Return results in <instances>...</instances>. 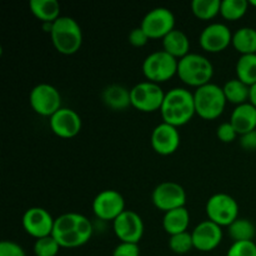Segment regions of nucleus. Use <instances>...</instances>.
I'll list each match as a JSON object with an SVG mask.
<instances>
[{"mask_svg": "<svg viewBox=\"0 0 256 256\" xmlns=\"http://www.w3.org/2000/svg\"><path fill=\"white\" fill-rule=\"evenodd\" d=\"M228 234L232 239V242H254L256 234L255 225L245 218H238L232 224L228 226Z\"/></svg>", "mask_w": 256, "mask_h": 256, "instance_id": "nucleus-26", "label": "nucleus"}, {"mask_svg": "<svg viewBox=\"0 0 256 256\" xmlns=\"http://www.w3.org/2000/svg\"><path fill=\"white\" fill-rule=\"evenodd\" d=\"M162 122L175 128L188 124L196 115L194 92L184 88H174L165 94L160 109Z\"/></svg>", "mask_w": 256, "mask_h": 256, "instance_id": "nucleus-2", "label": "nucleus"}, {"mask_svg": "<svg viewBox=\"0 0 256 256\" xmlns=\"http://www.w3.org/2000/svg\"><path fill=\"white\" fill-rule=\"evenodd\" d=\"M25 232L35 240L50 236L54 230L55 219L46 209L40 206L29 208L22 219Z\"/></svg>", "mask_w": 256, "mask_h": 256, "instance_id": "nucleus-14", "label": "nucleus"}, {"mask_svg": "<svg viewBox=\"0 0 256 256\" xmlns=\"http://www.w3.org/2000/svg\"><path fill=\"white\" fill-rule=\"evenodd\" d=\"M216 136L222 142L229 144V142H235V139H236L239 135H238L236 130H235V128L232 126V122H222V124L218 126Z\"/></svg>", "mask_w": 256, "mask_h": 256, "instance_id": "nucleus-33", "label": "nucleus"}, {"mask_svg": "<svg viewBox=\"0 0 256 256\" xmlns=\"http://www.w3.org/2000/svg\"><path fill=\"white\" fill-rule=\"evenodd\" d=\"M232 42V32L229 26L222 22H212L202 30L199 35V44L202 50L212 54L222 52Z\"/></svg>", "mask_w": 256, "mask_h": 256, "instance_id": "nucleus-15", "label": "nucleus"}, {"mask_svg": "<svg viewBox=\"0 0 256 256\" xmlns=\"http://www.w3.org/2000/svg\"><path fill=\"white\" fill-rule=\"evenodd\" d=\"M162 42V50L180 60L188 54H190V40L184 32L179 29H174L170 32Z\"/></svg>", "mask_w": 256, "mask_h": 256, "instance_id": "nucleus-21", "label": "nucleus"}, {"mask_svg": "<svg viewBox=\"0 0 256 256\" xmlns=\"http://www.w3.org/2000/svg\"><path fill=\"white\" fill-rule=\"evenodd\" d=\"M190 225V212L186 208H179V209L170 210L165 212L162 218V228L165 232L172 235L180 234V232H188Z\"/></svg>", "mask_w": 256, "mask_h": 256, "instance_id": "nucleus-22", "label": "nucleus"}, {"mask_svg": "<svg viewBox=\"0 0 256 256\" xmlns=\"http://www.w3.org/2000/svg\"><path fill=\"white\" fill-rule=\"evenodd\" d=\"M52 46L62 55H72L82 45V30L79 22L70 16H60L54 22L52 32Z\"/></svg>", "mask_w": 256, "mask_h": 256, "instance_id": "nucleus-4", "label": "nucleus"}, {"mask_svg": "<svg viewBox=\"0 0 256 256\" xmlns=\"http://www.w3.org/2000/svg\"><path fill=\"white\" fill-rule=\"evenodd\" d=\"M165 94L159 84L152 82H140L130 89L132 106L142 112H154L162 109Z\"/></svg>", "mask_w": 256, "mask_h": 256, "instance_id": "nucleus-8", "label": "nucleus"}, {"mask_svg": "<svg viewBox=\"0 0 256 256\" xmlns=\"http://www.w3.org/2000/svg\"><path fill=\"white\" fill-rule=\"evenodd\" d=\"M226 256H256V244L254 242H232Z\"/></svg>", "mask_w": 256, "mask_h": 256, "instance_id": "nucleus-32", "label": "nucleus"}, {"mask_svg": "<svg viewBox=\"0 0 256 256\" xmlns=\"http://www.w3.org/2000/svg\"><path fill=\"white\" fill-rule=\"evenodd\" d=\"M205 212L208 220L222 228H228L239 218V204L232 195L218 192L208 199Z\"/></svg>", "mask_w": 256, "mask_h": 256, "instance_id": "nucleus-7", "label": "nucleus"}, {"mask_svg": "<svg viewBox=\"0 0 256 256\" xmlns=\"http://www.w3.org/2000/svg\"><path fill=\"white\" fill-rule=\"evenodd\" d=\"M0 256H26L25 250L18 242L4 240L0 242Z\"/></svg>", "mask_w": 256, "mask_h": 256, "instance_id": "nucleus-34", "label": "nucleus"}, {"mask_svg": "<svg viewBox=\"0 0 256 256\" xmlns=\"http://www.w3.org/2000/svg\"><path fill=\"white\" fill-rule=\"evenodd\" d=\"M222 228L210 220L199 222L192 229V236L194 249L202 252H209L216 249L222 242Z\"/></svg>", "mask_w": 256, "mask_h": 256, "instance_id": "nucleus-18", "label": "nucleus"}, {"mask_svg": "<svg viewBox=\"0 0 256 256\" xmlns=\"http://www.w3.org/2000/svg\"><path fill=\"white\" fill-rule=\"evenodd\" d=\"M92 224L85 215L65 212L55 219L52 236L64 249H74L86 244L92 236Z\"/></svg>", "mask_w": 256, "mask_h": 256, "instance_id": "nucleus-1", "label": "nucleus"}, {"mask_svg": "<svg viewBox=\"0 0 256 256\" xmlns=\"http://www.w3.org/2000/svg\"><path fill=\"white\" fill-rule=\"evenodd\" d=\"M179 60L175 59L164 50L152 52L142 62V74L148 82L162 84L178 75Z\"/></svg>", "mask_w": 256, "mask_h": 256, "instance_id": "nucleus-6", "label": "nucleus"}, {"mask_svg": "<svg viewBox=\"0 0 256 256\" xmlns=\"http://www.w3.org/2000/svg\"><path fill=\"white\" fill-rule=\"evenodd\" d=\"M195 112L198 116L204 120H215L224 112L226 98L222 86L209 82L194 92Z\"/></svg>", "mask_w": 256, "mask_h": 256, "instance_id": "nucleus-5", "label": "nucleus"}, {"mask_svg": "<svg viewBox=\"0 0 256 256\" xmlns=\"http://www.w3.org/2000/svg\"><path fill=\"white\" fill-rule=\"evenodd\" d=\"M125 210L124 196L114 189L102 190L92 200V212L102 222H114Z\"/></svg>", "mask_w": 256, "mask_h": 256, "instance_id": "nucleus-12", "label": "nucleus"}, {"mask_svg": "<svg viewBox=\"0 0 256 256\" xmlns=\"http://www.w3.org/2000/svg\"><path fill=\"white\" fill-rule=\"evenodd\" d=\"M229 122L235 128L239 136L254 132L256 130V108L250 102L238 105L232 110Z\"/></svg>", "mask_w": 256, "mask_h": 256, "instance_id": "nucleus-19", "label": "nucleus"}, {"mask_svg": "<svg viewBox=\"0 0 256 256\" xmlns=\"http://www.w3.org/2000/svg\"><path fill=\"white\" fill-rule=\"evenodd\" d=\"M112 256H140L139 244L120 242L112 252Z\"/></svg>", "mask_w": 256, "mask_h": 256, "instance_id": "nucleus-36", "label": "nucleus"}, {"mask_svg": "<svg viewBox=\"0 0 256 256\" xmlns=\"http://www.w3.org/2000/svg\"><path fill=\"white\" fill-rule=\"evenodd\" d=\"M112 229L120 242L139 244L144 235V222L134 210H125L112 222Z\"/></svg>", "mask_w": 256, "mask_h": 256, "instance_id": "nucleus-13", "label": "nucleus"}, {"mask_svg": "<svg viewBox=\"0 0 256 256\" xmlns=\"http://www.w3.org/2000/svg\"><path fill=\"white\" fill-rule=\"evenodd\" d=\"M236 78L249 85L250 88L256 84V54L242 55L235 65Z\"/></svg>", "mask_w": 256, "mask_h": 256, "instance_id": "nucleus-27", "label": "nucleus"}, {"mask_svg": "<svg viewBox=\"0 0 256 256\" xmlns=\"http://www.w3.org/2000/svg\"><path fill=\"white\" fill-rule=\"evenodd\" d=\"M249 6L248 0H222L220 15L228 22H236L246 14Z\"/></svg>", "mask_w": 256, "mask_h": 256, "instance_id": "nucleus-28", "label": "nucleus"}, {"mask_svg": "<svg viewBox=\"0 0 256 256\" xmlns=\"http://www.w3.org/2000/svg\"><path fill=\"white\" fill-rule=\"evenodd\" d=\"M249 4H250V6H254V8H256V0H250Z\"/></svg>", "mask_w": 256, "mask_h": 256, "instance_id": "nucleus-39", "label": "nucleus"}, {"mask_svg": "<svg viewBox=\"0 0 256 256\" xmlns=\"http://www.w3.org/2000/svg\"><path fill=\"white\" fill-rule=\"evenodd\" d=\"M128 40H129V42L132 45V46L142 48L148 44L150 38L148 36V34L142 29V28L138 26V28H134V29L129 32Z\"/></svg>", "mask_w": 256, "mask_h": 256, "instance_id": "nucleus-35", "label": "nucleus"}, {"mask_svg": "<svg viewBox=\"0 0 256 256\" xmlns=\"http://www.w3.org/2000/svg\"><path fill=\"white\" fill-rule=\"evenodd\" d=\"M250 102L256 108V84L250 88Z\"/></svg>", "mask_w": 256, "mask_h": 256, "instance_id": "nucleus-38", "label": "nucleus"}, {"mask_svg": "<svg viewBox=\"0 0 256 256\" xmlns=\"http://www.w3.org/2000/svg\"><path fill=\"white\" fill-rule=\"evenodd\" d=\"M152 202L158 210L165 212L184 208L186 204V192L175 182H160L152 192Z\"/></svg>", "mask_w": 256, "mask_h": 256, "instance_id": "nucleus-10", "label": "nucleus"}, {"mask_svg": "<svg viewBox=\"0 0 256 256\" xmlns=\"http://www.w3.org/2000/svg\"><path fill=\"white\" fill-rule=\"evenodd\" d=\"M232 45L240 55L256 54V29L242 26L232 32Z\"/></svg>", "mask_w": 256, "mask_h": 256, "instance_id": "nucleus-24", "label": "nucleus"}, {"mask_svg": "<svg viewBox=\"0 0 256 256\" xmlns=\"http://www.w3.org/2000/svg\"><path fill=\"white\" fill-rule=\"evenodd\" d=\"M150 144L152 150L156 154L168 156L179 149L180 146V132L178 128L166 122H160L152 129L150 135Z\"/></svg>", "mask_w": 256, "mask_h": 256, "instance_id": "nucleus-17", "label": "nucleus"}, {"mask_svg": "<svg viewBox=\"0 0 256 256\" xmlns=\"http://www.w3.org/2000/svg\"><path fill=\"white\" fill-rule=\"evenodd\" d=\"M60 249H62V246H60L59 242L55 240V238L52 235L35 240V256H56Z\"/></svg>", "mask_w": 256, "mask_h": 256, "instance_id": "nucleus-31", "label": "nucleus"}, {"mask_svg": "<svg viewBox=\"0 0 256 256\" xmlns=\"http://www.w3.org/2000/svg\"><path fill=\"white\" fill-rule=\"evenodd\" d=\"M169 248L175 254H188L190 250L194 249V242H192V232H185L176 235H172L169 239Z\"/></svg>", "mask_w": 256, "mask_h": 256, "instance_id": "nucleus-30", "label": "nucleus"}, {"mask_svg": "<svg viewBox=\"0 0 256 256\" xmlns=\"http://www.w3.org/2000/svg\"><path fill=\"white\" fill-rule=\"evenodd\" d=\"M220 0H194L192 2V12L198 19L212 20L220 14Z\"/></svg>", "mask_w": 256, "mask_h": 256, "instance_id": "nucleus-29", "label": "nucleus"}, {"mask_svg": "<svg viewBox=\"0 0 256 256\" xmlns=\"http://www.w3.org/2000/svg\"><path fill=\"white\" fill-rule=\"evenodd\" d=\"M178 76L184 84L198 89L212 82L214 76V66L204 55L190 52L179 60Z\"/></svg>", "mask_w": 256, "mask_h": 256, "instance_id": "nucleus-3", "label": "nucleus"}, {"mask_svg": "<svg viewBox=\"0 0 256 256\" xmlns=\"http://www.w3.org/2000/svg\"><path fill=\"white\" fill-rule=\"evenodd\" d=\"M29 104L32 109L42 116L52 118L62 109V95L52 85L42 82L35 85L29 94Z\"/></svg>", "mask_w": 256, "mask_h": 256, "instance_id": "nucleus-9", "label": "nucleus"}, {"mask_svg": "<svg viewBox=\"0 0 256 256\" xmlns=\"http://www.w3.org/2000/svg\"><path fill=\"white\" fill-rule=\"evenodd\" d=\"M102 99L109 109L114 112H124L132 106L130 89L124 85L112 84L105 88L102 92Z\"/></svg>", "mask_w": 256, "mask_h": 256, "instance_id": "nucleus-20", "label": "nucleus"}, {"mask_svg": "<svg viewBox=\"0 0 256 256\" xmlns=\"http://www.w3.org/2000/svg\"><path fill=\"white\" fill-rule=\"evenodd\" d=\"M240 146L246 152H255L256 150V130L240 135Z\"/></svg>", "mask_w": 256, "mask_h": 256, "instance_id": "nucleus-37", "label": "nucleus"}, {"mask_svg": "<svg viewBox=\"0 0 256 256\" xmlns=\"http://www.w3.org/2000/svg\"><path fill=\"white\" fill-rule=\"evenodd\" d=\"M222 90L226 102L234 104L235 106L250 102V86L238 78L228 80L222 86Z\"/></svg>", "mask_w": 256, "mask_h": 256, "instance_id": "nucleus-25", "label": "nucleus"}, {"mask_svg": "<svg viewBox=\"0 0 256 256\" xmlns=\"http://www.w3.org/2000/svg\"><path fill=\"white\" fill-rule=\"evenodd\" d=\"M140 28L146 32L150 39L162 40L175 29V16L168 8H154L142 18Z\"/></svg>", "mask_w": 256, "mask_h": 256, "instance_id": "nucleus-11", "label": "nucleus"}, {"mask_svg": "<svg viewBox=\"0 0 256 256\" xmlns=\"http://www.w3.org/2000/svg\"><path fill=\"white\" fill-rule=\"evenodd\" d=\"M29 8L32 14L40 22H55L59 19L60 4L56 0H30Z\"/></svg>", "mask_w": 256, "mask_h": 256, "instance_id": "nucleus-23", "label": "nucleus"}, {"mask_svg": "<svg viewBox=\"0 0 256 256\" xmlns=\"http://www.w3.org/2000/svg\"><path fill=\"white\" fill-rule=\"evenodd\" d=\"M52 132L62 139H72L82 132V122L80 115L70 108H62L49 118Z\"/></svg>", "mask_w": 256, "mask_h": 256, "instance_id": "nucleus-16", "label": "nucleus"}]
</instances>
